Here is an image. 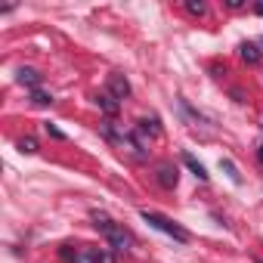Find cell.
I'll return each mask as SVG.
<instances>
[{
  "mask_svg": "<svg viewBox=\"0 0 263 263\" xmlns=\"http://www.w3.org/2000/svg\"><path fill=\"white\" fill-rule=\"evenodd\" d=\"M96 105H99V108H102L105 115H118V108H121V102H118V99H115V96H111L108 90L96 96Z\"/></svg>",
  "mask_w": 263,
  "mask_h": 263,
  "instance_id": "obj_8",
  "label": "cell"
},
{
  "mask_svg": "<svg viewBox=\"0 0 263 263\" xmlns=\"http://www.w3.org/2000/svg\"><path fill=\"white\" fill-rule=\"evenodd\" d=\"M44 130H47V134H50L53 140H65V134H62L59 127H53V124H44Z\"/></svg>",
  "mask_w": 263,
  "mask_h": 263,
  "instance_id": "obj_15",
  "label": "cell"
},
{
  "mask_svg": "<svg viewBox=\"0 0 263 263\" xmlns=\"http://www.w3.org/2000/svg\"><path fill=\"white\" fill-rule=\"evenodd\" d=\"M257 13H260V16H263V4H257Z\"/></svg>",
  "mask_w": 263,
  "mask_h": 263,
  "instance_id": "obj_18",
  "label": "cell"
},
{
  "mask_svg": "<svg viewBox=\"0 0 263 263\" xmlns=\"http://www.w3.org/2000/svg\"><path fill=\"white\" fill-rule=\"evenodd\" d=\"M254 263H263V260H254Z\"/></svg>",
  "mask_w": 263,
  "mask_h": 263,
  "instance_id": "obj_19",
  "label": "cell"
},
{
  "mask_svg": "<svg viewBox=\"0 0 263 263\" xmlns=\"http://www.w3.org/2000/svg\"><path fill=\"white\" fill-rule=\"evenodd\" d=\"M186 13H192V16H204V13H208V4H201V0H189V4H186Z\"/></svg>",
  "mask_w": 263,
  "mask_h": 263,
  "instance_id": "obj_11",
  "label": "cell"
},
{
  "mask_svg": "<svg viewBox=\"0 0 263 263\" xmlns=\"http://www.w3.org/2000/svg\"><path fill=\"white\" fill-rule=\"evenodd\" d=\"M16 81H19L22 87H31V90H37V87H41V71H34V68H19Z\"/></svg>",
  "mask_w": 263,
  "mask_h": 263,
  "instance_id": "obj_7",
  "label": "cell"
},
{
  "mask_svg": "<svg viewBox=\"0 0 263 263\" xmlns=\"http://www.w3.org/2000/svg\"><path fill=\"white\" fill-rule=\"evenodd\" d=\"M183 164H186V167H189V171H192V174L201 180V183H208V171H204V164H201L198 158H192V155L186 152V155H183Z\"/></svg>",
  "mask_w": 263,
  "mask_h": 263,
  "instance_id": "obj_9",
  "label": "cell"
},
{
  "mask_svg": "<svg viewBox=\"0 0 263 263\" xmlns=\"http://www.w3.org/2000/svg\"><path fill=\"white\" fill-rule=\"evenodd\" d=\"M238 56H241L248 65H257V62L263 59V50H260L257 44H241V47H238Z\"/></svg>",
  "mask_w": 263,
  "mask_h": 263,
  "instance_id": "obj_6",
  "label": "cell"
},
{
  "mask_svg": "<svg viewBox=\"0 0 263 263\" xmlns=\"http://www.w3.org/2000/svg\"><path fill=\"white\" fill-rule=\"evenodd\" d=\"M31 102L44 108V105H50V102H53V96H50V93H44V90H31Z\"/></svg>",
  "mask_w": 263,
  "mask_h": 263,
  "instance_id": "obj_10",
  "label": "cell"
},
{
  "mask_svg": "<svg viewBox=\"0 0 263 263\" xmlns=\"http://www.w3.org/2000/svg\"><path fill=\"white\" fill-rule=\"evenodd\" d=\"M19 149H22L25 155H34V152H37V140H34V137H25V140H19Z\"/></svg>",
  "mask_w": 263,
  "mask_h": 263,
  "instance_id": "obj_12",
  "label": "cell"
},
{
  "mask_svg": "<svg viewBox=\"0 0 263 263\" xmlns=\"http://www.w3.org/2000/svg\"><path fill=\"white\" fill-rule=\"evenodd\" d=\"M108 93L121 102V99H127L130 96V84H127V78L124 74H108Z\"/></svg>",
  "mask_w": 263,
  "mask_h": 263,
  "instance_id": "obj_5",
  "label": "cell"
},
{
  "mask_svg": "<svg viewBox=\"0 0 263 263\" xmlns=\"http://www.w3.org/2000/svg\"><path fill=\"white\" fill-rule=\"evenodd\" d=\"M59 254H62V260H68V263H96V248H74V251H71V248L65 245Z\"/></svg>",
  "mask_w": 263,
  "mask_h": 263,
  "instance_id": "obj_4",
  "label": "cell"
},
{
  "mask_svg": "<svg viewBox=\"0 0 263 263\" xmlns=\"http://www.w3.org/2000/svg\"><path fill=\"white\" fill-rule=\"evenodd\" d=\"M226 7H229V10H241V7H245V0H226Z\"/></svg>",
  "mask_w": 263,
  "mask_h": 263,
  "instance_id": "obj_16",
  "label": "cell"
},
{
  "mask_svg": "<svg viewBox=\"0 0 263 263\" xmlns=\"http://www.w3.org/2000/svg\"><path fill=\"white\" fill-rule=\"evenodd\" d=\"M220 167L229 174V180H232V183H241V177H238V171H235V164H232V161H220Z\"/></svg>",
  "mask_w": 263,
  "mask_h": 263,
  "instance_id": "obj_13",
  "label": "cell"
},
{
  "mask_svg": "<svg viewBox=\"0 0 263 263\" xmlns=\"http://www.w3.org/2000/svg\"><path fill=\"white\" fill-rule=\"evenodd\" d=\"M96 263H115V254H108L105 248H96Z\"/></svg>",
  "mask_w": 263,
  "mask_h": 263,
  "instance_id": "obj_14",
  "label": "cell"
},
{
  "mask_svg": "<svg viewBox=\"0 0 263 263\" xmlns=\"http://www.w3.org/2000/svg\"><path fill=\"white\" fill-rule=\"evenodd\" d=\"M155 180H158L161 189H177V183H180V171H177L174 164H158V167H155Z\"/></svg>",
  "mask_w": 263,
  "mask_h": 263,
  "instance_id": "obj_3",
  "label": "cell"
},
{
  "mask_svg": "<svg viewBox=\"0 0 263 263\" xmlns=\"http://www.w3.org/2000/svg\"><path fill=\"white\" fill-rule=\"evenodd\" d=\"M140 214H143V220H146L152 229H158V232L171 235L174 241H189V232H186L180 223H174L171 217H164V214H158V211H149V208H146V211H140Z\"/></svg>",
  "mask_w": 263,
  "mask_h": 263,
  "instance_id": "obj_2",
  "label": "cell"
},
{
  "mask_svg": "<svg viewBox=\"0 0 263 263\" xmlns=\"http://www.w3.org/2000/svg\"><path fill=\"white\" fill-rule=\"evenodd\" d=\"M257 158H260V164H263V146H257Z\"/></svg>",
  "mask_w": 263,
  "mask_h": 263,
  "instance_id": "obj_17",
  "label": "cell"
},
{
  "mask_svg": "<svg viewBox=\"0 0 263 263\" xmlns=\"http://www.w3.org/2000/svg\"><path fill=\"white\" fill-rule=\"evenodd\" d=\"M90 220H93V226L105 235V241H108V248H111L115 254H127V251H130L134 238H130V232H127L124 226H118L115 220H108L102 211H90Z\"/></svg>",
  "mask_w": 263,
  "mask_h": 263,
  "instance_id": "obj_1",
  "label": "cell"
}]
</instances>
